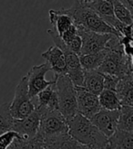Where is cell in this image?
I'll use <instances>...</instances> for the list:
<instances>
[{
	"label": "cell",
	"instance_id": "obj_24",
	"mask_svg": "<svg viewBox=\"0 0 133 149\" xmlns=\"http://www.w3.org/2000/svg\"><path fill=\"white\" fill-rule=\"evenodd\" d=\"M14 120L10 111V102L0 104V134L13 130Z\"/></svg>",
	"mask_w": 133,
	"mask_h": 149
},
{
	"label": "cell",
	"instance_id": "obj_1",
	"mask_svg": "<svg viewBox=\"0 0 133 149\" xmlns=\"http://www.w3.org/2000/svg\"><path fill=\"white\" fill-rule=\"evenodd\" d=\"M59 10L70 16L74 25L79 29L100 34H113L119 37L118 32L106 23L96 12L77 0H75L74 4L69 8H61Z\"/></svg>",
	"mask_w": 133,
	"mask_h": 149
},
{
	"label": "cell",
	"instance_id": "obj_9",
	"mask_svg": "<svg viewBox=\"0 0 133 149\" xmlns=\"http://www.w3.org/2000/svg\"><path fill=\"white\" fill-rule=\"evenodd\" d=\"M119 119V110H106L101 109L90 119L92 124L100 132H102L108 138L115 134L118 130Z\"/></svg>",
	"mask_w": 133,
	"mask_h": 149
},
{
	"label": "cell",
	"instance_id": "obj_30",
	"mask_svg": "<svg viewBox=\"0 0 133 149\" xmlns=\"http://www.w3.org/2000/svg\"><path fill=\"white\" fill-rule=\"evenodd\" d=\"M119 1L128 8L133 15V0H119Z\"/></svg>",
	"mask_w": 133,
	"mask_h": 149
},
{
	"label": "cell",
	"instance_id": "obj_18",
	"mask_svg": "<svg viewBox=\"0 0 133 149\" xmlns=\"http://www.w3.org/2000/svg\"><path fill=\"white\" fill-rule=\"evenodd\" d=\"M83 87L96 95H99L104 90V74L95 70H85Z\"/></svg>",
	"mask_w": 133,
	"mask_h": 149
},
{
	"label": "cell",
	"instance_id": "obj_16",
	"mask_svg": "<svg viewBox=\"0 0 133 149\" xmlns=\"http://www.w3.org/2000/svg\"><path fill=\"white\" fill-rule=\"evenodd\" d=\"M116 93L122 105L133 107V77L131 74L120 78Z\"/></svg>",
	"mask_w": 133,
	"mask_h": 149
},
{
	"label": "cell",
	"instance_id": "obj_14",
	"mask_svg": "<svg viewBox=\"0 0 133 149\" xmlns=\"http://www.w3.org/2000/svg\"><path fill=\"white\" fill-rule=\"evenodd\" d=\"M34 99L37 104V109L40 110V111L59 110V101L55 86V81L51 85H49L45 90L40 92Z\"/></svg>",
	"mask_w": 133,
	"mask_h": 149
},
{
	"label": "cell",
	"instance_id": "obj_4",
	"mask_svg": "<svg viewBox=\"0 0 133 149\" xmlns=\"http://www.w3.org/2000/svg\"><path fill=\"white\" fill-rule=\"evenodd\" d=\"M98 70L103 74L119 78L130 75L131 62L124 52L123 45L114 49H107L106 57Z\"/></svg>",
	"mask_w": 133,
	"mask_h": 149
},
{
	"label": "cell",
	"instance_id": "obj_6",
	"mask_svg": "<svg viewBox=\"0 0 133 149\" xmlns=\"http://www.w3.org/2000/svg\"><path fill=\"white\" fill-rule=\"evenodd\" d=\"M37 109L35 99L28 93L27 77L24 76L16 87L14 99L10 102V111L14 119H23Z\"/></svg>",
	"mask_w": 133,
	"mask_h": 149
},
{
	"label": "cell",
	"instance_id": "obj_13",
	"mask_svg": "<svg viewBox=\"0 0 133 149\" xmlns=\"http://www.w3.org/2000/svg\"><path fill=\"white\" fill-rule=\"evenodd\" d=\"M41 56L46 60V62L49 64L55 75L67 74L66 56L61 49L55 45L48 48L45 52L41 54Z\"/></svg>",
	"mask_w": 133,
	"mask_h": 149
},
{
	"label": "cell",
	"instance_id": "obj_21",
	"mask_svg": "<svg viewBox=\"0 0 133 149\" xmlns=\"http://www.w3.org/2000/svg\"><path fill=\"white\" fill-rule=\"evenodd\" d=\"M99 99L102 109L114 111V110H119L122 106L115 91L104 89L99 95Z\"/></svg>",
	"mask_w": 133,
	"mask_h": 149
},
{
	"label": "cell",
	"instance_id": "obj_10",
	"mask_svg": "<svg viewBox=\"0 0 133 149\" xmlns=\"http://www.w3.org/2000/svg\"><path fill=\"white\" fill-rule=\"evenodd\" d=\"M77 90L78 112L88 119H91L101 109L99 96L87 91L84 87H76Z\"/></svg>",
	"mask_w": 133,
	"mask_h": 149
},
{
	"label": "cell",
	"instance_id": "obj_11",
	"mask_svg": "<svg viewBox=\"0 0 133 149\" xmlns=\"http://www.w3.org/2000/svg\"><path fill=\"white\" fill-rule=\"evenodd\" d=\"M42 113L40 110L35 111L23 119H15L13 130L17 132L21 137L27 139H33L37 136L39 130Z\"/></svg>",
	"mask_w": 133,
	"mask_h": 149
},
{
	"label": "cell",
	"instance_id": "obj_3",
	"mask_svg": "<svg viewBox=\"0 0 133 149\" xmlns=\"http://www.w3.org/2000/svg\"><path fill=\"white\" fill-rule=\"evenodd\" d=\"M55 86L59 101V111L69 122L79 113L77 90L67 74L55 75Z\"/></svg>",
	"mask_w": 133,
	"mask_h": 149
},
{
	"label": "cell",
	"instance_id": "obj_20",
	"mask_svg": "<svg viewBox=\"0 0 133 149\" xmlns=\"http://www.w3.org/2000/svg\"><path fill=\"white\" fill-rule=\"evenodd\" d=\"M86 6L96 12L108 24L116 17L114 15L113 0H92Z\"/></svg>",
	"mask_w": 133,
	"mask_h": 149
},
{
	"label": "cell",
	"instance_id": "obj_27",
	"mask_svg": "<svg viewBox=\"0 0 133 149\" xmlns=\"http://www.w3.org/2000/svg\"><path fill=\"white\" fill-rule=\"evenodd\" d=\"M21 137L14 130H10L0 134V149H8L16 139Z\"/></svg>",
	"mask_w": 133,
	"mask_h": 149
},
{
	"label": "cell",
	"instance_id": "obj_5",
	"mask_svg": "<svg viewBox=\"0 0 133 149\" xmlns=\"http://www.w3.org/2000/svg\"><path fill=\"white\" fill-rule=\"evenodd\" d=\"M41 121L37 137L43 143L48 139L68 133V121L59 110L41 111Z\"/></svg>",
	"mask_w": 133,
	"mask_h": 149
},
{
	"label": "cell",
	"instance_id": "obj_28",
	"mask_svg": "<svg viewBox=\"0 0 133 149\" xmlns=\"http://www.w3.org/2000/svg\"><path fill=\"white\" fill-rule=\"evenodd\" d=\"M120 80V78L112 76V75H107L104 74V89L115 91L117 89V85Z\"/></svg>",
	"mask_w": 133,
	"mask_h": 149
},
{
	"label": "cell",
	"instance_id": "obj_22",
	"mask_svg": "<svg viewBox=\"0 0 133 149\" xmlns=\"http://www.w3.org/2000/svg\"><path fill=\"white\" fill-rule=\"evenodd\" d=\"M107 54V49L101 50L97 53L80 55V63L84 70H98L102 64Z\"/></svg>",
	"mask_w": 133,
	"mask_h": 149
},
{
	"label": "cell",
	"instance_id": "obj_31",
	"mask_svg": "<svg viewBox=\"0 0 133 149\" xmlns=\"http://www.w3.org/2000/svg\"><path fill=\"white\" fill-rule=\"evenodd\" d=\"M77 1H79V2H80L82 4H84V5H87V4H88L90 2H91L92 0H77Z\"/></svg>",
	"mask_w": 133,
	"mask_h": 149
},
{
	"label": "cell",
	"instance_id": "obj_23",
	"mask_svg": "<svg viewBox=\"0 0 133 149\" xmlns=\"http://www.w3.org/2000/svg\"><path fill=\"white\" fill-rule=\"evenodd\" d=\"M118 130L133 133V107L122 105L119 109Z\"/></svg>",
	"mask_w": 133,
	"mask_h": 149
},
{
	"label": "cell",
	"instance_id": "obj_19",
	"mask_svg": "<svg viewBox=\"0 0 133 149\" xmlns=\"http://www.w3.org/2000/svg\"><path fill=\"white\" fill-rule=\"evenodd\" d=\"M107 149H133V133L117 130L108 140Z\"/></svg>",
	"mask_w": 133,
	"mask_h": 149
},
{
	"label": "cell",
	"instance_id": "obj_32",
	"mask_svg": "<svg viewBox=\"0 0 133 149\" xmlns=\"http://www.w3.org/2000/svg\"><path fill=\"white\" fill-rule=\"evenodd\" d=\"M42 149H48V147H46V146H45V147H43V148H42Z\"/></svg>",
	"mask_w": 133,
	"mask_h": 149
},
{
	"label": "cell",
	"instance_id": "obj_2",
	"mask_svg": "<svg viewBox=\"0 0 133 149\" xmlns=\"http://www.w3.org/2000/svg\"><path fill=\"white\" fill-rule=\"evenodd\" d=\"M68 134L88 149H107L109 138L80 113L68 122Z\"/></svg>",
	"mask_w": 133,
	"mask_h": 149
},
{
	"label": "cell",
	"instance_id": "obj_7",
	"mask_svg": "<svg viewBox=\"0 0 133 149\" xmlns=\"http://www.w3.org/2000/svg\"><path fill=\"white\" fill-rule=\"evenodd\" d=\"M49 70H51V68L48 62H45L40 64V65L32 67L26 75L28 80V93L31 98H36L37 95L40 92H42L43 90H45L54 82V80H46V74Z\"/></svg>",
	"mask_w": 133,
	"mask_h": 149
},
{
	"label": "cell",
	"instance_id": "obj_12",
	"mask_svg": "<svg viewBox=\"0 0 133 149\" xmlns=\"http://www.w3.org/2000/svg\"><path fill=\"white\" fill-rule=\"evenodd\" d=\"M64 53L67 62V75L76 87H83L85 70L82 68L79 56L70 50Z\"/></svg>",
	"mask_w": 133,
	"mask_h": 149
},
{
	"label": "cell",
	"instance_id": "obj_15",
	"mask_svg": "<svg viewBox=\"0 0 133 149\" xmlns=\"http://www.w3.org/2000/svg\"><path fill=\"white\" fill-rule=\"evenodd\" d=\"M44 145L48 149H88L86 146L82 145L71 136L68 133L48 139L44 142Z\"/></svg>",
	"mask_w": 133,
	"mask_h": 149
},
{
	"label": "cell",
	"instance_id": "obj_33",
	"mask_svg": "<svg viewBox=\"0 0 133 149\" xmlns=\"http://www.w3.org/2000/svg\"><path fill=\"white\" fill-rule=\"evenodd\" d=\"M131 75H132V77H133V74H131Z\"/></svg>",
	"mask_w": 133,
	"mask_h": 149
},
{
	"label": "cell",
	"instance_id": "obj_29",
	"mask_svg": "<svg viewBox=\"0 0 133 149\" xmlns=\"http://www.w3.org/2000/svg\"><path fill=\"white\" fill-rule=\"evenodd\" d=\"M78 35H79V29L77 28V26L73 25L67 31H65L64 33H63L61 38H62L63 41H64L66 44H68V42H70L72 40H74V38Z\"/></svg>",
	"mask_w": 133,
	"mask_h": 149
},
{
	"label": "cell",
	"instance_id": "obj_17",
	"mask_svg": "<svg viewBox=\"0 0 133 149\" xmlns=\"http://www.w3.org/2000/svg\"><path fill=\"white\" fill-rule=\"evenodd\" d=\"M48 14L51 28L58 32L60 37L65 31H67L71 26L74 25L71 17L68 14H65V13H62L60 10L50 9L48 11Z\"/></svg>",
	"mask_w": 133,
	"mask_h": 149
},
{
	"label": "cell",
	"instance_id": "obj_26",
	"mask_svg": "<svg viewBox=\"0 0 133 149\" xmlns=\"http://www.w3.org/2000/svg\"><path fill=\"white\" fill-rule=\"evenodd\" d=\"M45 147L43 142L37 136L33 139L19 137L10 146L8 149H42Z\"/></svg>",
	"mask_w": 133,
	"mask_h": 149
},
{
	"label": "cell",
	"instance_id": "obj_8",
	"mask_svg": "<svg viewBox=\"0 0 133 149\" xmlns=\"http://www.w3.org/2000/svg\"><path fill=\"white\" fill-rule=\"evenodd\" d=\"M79 34L82 40V49L80 55L97 53L101 50L107 49L108 43L113 34H100L88 31L83 29H79Z\"/></svg>",
	"mask_w": 133,
	"mask_h": 149
},
{
	"label": "cell",
	"instance_id": "obj_25",
	"mask_svg": "<svg viewBox=\"0 0 133 149\" xmlns=\"http://www.w3.org/2000/svg\"><path fill=\"white\" fill-rule=\"evenodd\" d=\"M114 15L120 22L126 25H133V15L119 0H113Z\"/></svg>",
	"mask_w": 133,
	"mask_h": 149
}]
</instances>
